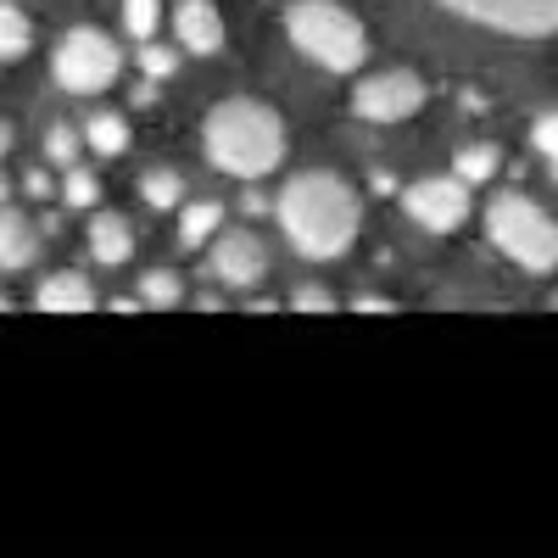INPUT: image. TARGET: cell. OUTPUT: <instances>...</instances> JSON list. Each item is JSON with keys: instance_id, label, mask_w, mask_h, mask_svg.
<instances>
[{"instance_id": "6da1fadb", "label": "cell", "mask_w": 558, "mask_h": 558, "mask_svg": "<svg viewBox=\"0 0 558 558\" xmlns=\"http://www.w3.org/2000/svg\"><path fill=\"white\" fill-rule=\"evenodd\" d=\"M268 213L279 223V235L291 241V252L307 257V263L347 257L352 241H357V229H363L357 191H352L341 173H324V168H307V173L286 179Z\"/></svg>"}, {"instance_id": "7a4b0ae2", "label": "cell", "mask_w": 558, "mask_h": 558, "mask_svg": "<svg viewBox=\"0 0 558 558\" xmlns=\"http://www.w3.org/2000/svg\"><path fill=\"white\" fill-rule=\"evenodd\" d=\"M202 146H207V162L229 179H268L279 162H286V118H279L268 101H252V96H229L207 112L202 123Z\"/></svg>"}, {"instance_id": "3957f363", "label": "cell", "mask_w": 558, "mask_h": 558, "mask_svg": "<svg viewBox=\"0 0 558 558\" xmlns=\"http://www.w3.org/2000/svg\"><path fill=\"white\" fill-rule=\"evenodd\" d=\"M286 34L324 73H357L368 62V28L347 7H336V0H291Z\"/></svg>"}, {"instance_id": "277c9868", "label": "cell", "mask_w": 558, "mask_h": 558, "mask_svg": "<svg viewBox=\"0 0 558 558\" xmlns=\"http://www.w3.org/2000/svg\"><path fill=\"white\" fill-rule=\"evenodd\" d=\"M486 235L514 268H525L536 279L558 274V223L542 202H531L520 191H497L486 202Z\"/></svg>"}, {"instance_id": "5b68a950", "label": "cell", "mask_w": 558, "mask_h": 558, "mask_svg": "<svg viewBox=\"0 0 558 558\" xmlns=\"http://www.w3.org/2000/svg\"><path fill=\"white\" fill-rule=\"evenodd\" d=\"M51 73H57V84L68 89V96H101V89H112L118 73H123V51L101 28H68L57 39Z\"/></svg>"}, {"instance_id": "8992f818", "label": "cell", "mask_w": 558, "mask_h": 558, "mask_svg": "<svg viewBox=\"0 0 558 558\" xmlns=\"http://www.w3.org/2000/svg\"><path fill=\"white\" fill-rule=\"evenodd\" d=\"M425 101H430L425 78L408 73V68H391V73H368L352 89V118H363V123H408V118L425 112Z\"/></svg>"}, {"instance_id": "52a82bcc", "label": "cell", "mask_w": 558, "mask_h": 558, "mask_svg": "<svg viewBox=\"0 0 558 558\" xmlns=\"http://www.w3.org/2000/svg\"><path fill=\"white\" fill-rule=\"evenodd\" d=\"M402 213H408L413 229H425V235H452V229L470 223V184L458 173L413 179L402 191Z\"/></svg>"}, {"instance_id": "ba28073f", "label": "cell", "mask_w": 558, "mask_h": 558, "mask_svg": "<svg viewBox=\"0 0 558 558\" xmlns=\"http://www.w3.org/2000/svg\"><path fill=\"white\" fill-rule=\"evenodd\" d=\"M441 7L492 34H514V39L558 34V0H441Z\"/></svg>"}, {"instance_id": "9c48e42d", "label": "cell", "mask_w": 558, "mask_h": 558, "mask_svg": "<svg viewBox=\"0 0 558 558\" xmlns=\"http://www.w3.org/2000/svg\"><path fill=\"white\" fill-rule=\"evenodd\" d=\"M207 274L223 291H257L268 279V246L252 235V229H218L207 241Z\"/></svg>"}, {"instance_id": "30bf717a", "label": "cell", "mask_w": 558, "mask_h": 558, "mask_svg": "<svg viewBox=\"0 0 558 558\" xmlns=\"http://www.w3.org/2000/svg\"><path fill=\"white\" fill-rule=\"evenodd\" d=\"M173 39H179V51H191V57H218L223 51V17L213 0H179L173 7Z\"/></svg>"}, {"instance_id": "8fae6325", "label": "cell", "mask_w": 558, "mask_h": 558, "mask_svg": "<svg viewBox=\"0 0 558 558\" xmlns=\"http://www.w3.org/2000/svg\"><path fill=\"white\" fill-rule=\"evenodd\" d=\"M96 279H89L84 268H57V274H45L39 279V291H34V307L39 313H96Z\"/></svg>"}, {"instance_id": "7c38bea8", "label": "cell", "mask_w": 558, "mask_h": 558, "mask_svg": "<svg viewBox=\"0 0 558 558\" xmlns=\"http://www.w3.org/2000/svg\"><path fill=\"white\" fill-rule=\"evenodd\" d=\"M39 246H45V229H39L23 207H12V202L0 207V268H7V274L34 268Z\"/></svg>"}, {"instance_id": "4fadbf2b", "label": "cell", "mask_w": 558, "mask_h": 558, "mask_svg": "<svg viewBox=\"0 0 558 558\" xmlns=\"http://www.w3.org/2000/svg\"><path fill=\"white\" fill-rule=\"evenodd\" d=\"M89 257H96V268H123L134 257V229L123 213H96V223H89Z\"/></svg>"}, {"instance_id": "5bb4252c", "label": "cell", "mask_w": 558, "mask_h": 558, "mask_svg": "<svg viewBox=\"0 0 558 558\" xmlns=\"http://www.w3.org/2000/svg\"><path fill=\"white\" fill-rule=\"evenodd\" d=\"M223 229V207L218 202H179V246H207Z\"/></svg>"}, {"instance_id": "9a60e30c", "label": "cell", "mask_w": 558, "mask_h": 558, "mask_svg": "<svg viewBox=\"0 0 558 558\" xmlns=\"http://www.w3.org/2000/svg\"><path fill=\"white\" fill-rule=\"evenodd\" d=\"M84 146L96 151V157H123V151H129V118H118V112H89Z\"/></svg>"}, {"instance_id": "2e32d148", "label": "cell", "mask_w": 558, "mask_h": 558, "mask_svg": "<svg viewBox=\"0 0 558 558\" xmlns=\"http://www.w3.org/2000/svg\"><path fill=\"white\" fill-rule=\"evenodd\" d=\"M34 51V23L23 7H12V0H0V62H23Z\"/></svg>"}, {"instance_id": "e0dca14e", "label": "cell", "mask_w": 558, "mask_h": 558, "mask_svg": "<svg viewBox=\"0 0 558 558\" xmlns=\"http://www.w3.org/2000/svg\"><path fill=\"white\" fill-rule=\"evenodd\" d=\"M134 296H140V307H179L184 302V279L173 268H146Z\"/></svg>"}, {"instance_id": "ac0fdd59", "label": "cell", "mask_w": 558, "mask_h": 558, "mask_svg": "<svg viewBox=\"0 0 558 558\" xmlns=\"http://www.w3.org/2000/svg\"><path fill=\"white\" fill-rule=\"evenodd\" d=\"M497 168H502V151L497 146H463L452 157V173L470 184V191H475V184H486V179H497Z\"/></svg>"}, {"instance_id": "d6986e66", "label": "cell", "mask_w": 558, "mask_h": 558, "mask_svg": "<svg viewBox=\"0 0 558 558\" xmlns=\"http://www.w3.org/2000/svg\"><path fill=\"white\" fill-rule=\"evenodd\" d=\"M140 196H146V207L168 213V207L184 202V179L173 168H146V173H140Z\"/></svg>"}, {"instance_id": "ffe728a7", "label": "cell", "mask_w": 558, "mask_h": 558, "mask_svg": "<svg viewBox=\"0 0 558 558\" xmlns=\"http://www.w3.org/2000/svg\"><path fill=\"white\" fill-rule=\"evenodd\" d=\"M57 196H62L73 213H89V207H101V179L89 173V168H68V179L57 184Z\"/></svg>"}, {"instance_id": "44dd1931", "label": "cell", "mask_w": 558, "mask_h": 558, "mask_svg": "<svg viewBox=\"0 0 558 558\" xmlns=\"http://www.w3.org/2000/svg\"><path fill=\"white\" fill-rule=\"evenodd\" d=\"M78 151H84V129H73V123H51V129H45V157H51L57 168H73Z\"/></svg>"}, {"instance_id": "7402d4cb", "label": "cell", "mask_w": 558, "mask_h": 558, "mask_svg": "<svg viewBox=\"0 0 558 558\" xmlns=\"http://www.w3.org/2000/svg\"><path fill=\"white\" fill-rule=\"evenodd\" d=\"M157 23H162V0H123V28L134 39H157Z\"/></svg>"}, {"instance_id": "603a6c76", "label": "cell", "mask_w": 558, "mask_h": 558, "mask_svg": "<svg viewBox=\"0 0 558 558\" xmlns=\"http://www.w3.org/2000/svg\"><path fill=\"white\" fill-rule=\"evenodd\" d=\"M179 68V51H173V45H157V39H140V73H146L151 84L157 78H168Z\"/></svg>"}, {"instance_id": "cb8c5ba5", "label": "cell", "mask_w": 558, "mask_h": 558, "mask_svg": "<svg viewBox=\"0 0 558 558\" xmlns=\"http://www.w3.org/2000/svg\"><path fill=\"white\" fill-rule=\"evenodd\" d=\"M531 140H536V151L547 157V168L558 173V112H542V118L531 123Z\"/></svg>"}, {"instance_id": "d4e9b609", "label": "cell", "mask_w": 558, "mask_h": 558, "mask_svg": "<svg viewBox=\"0 0 558 558\" xmlns=\"http://www.w3.org/2000/svg\"><path fill=\"white\" fill-rule=\"evenodd\" d=\"M291 313H336V296L324 286H302V291H291Z\"/></svg>"}, {"instance_id": "484cf974", "label": "cell", "mask_w": 558, "mask_h": 558, "mask_svg": "<svg viewBox=\"0 0 558 558\" xmlns=\"http://www.w3.org/2000/svg\"><path fill=\"white\" fill-rule=\"evenodd\" d=\"M23 191H28L34 202H45V196H57V184H51V173L34 168V173H23Z\"/></svg>"}, {"instance_id": "4316f807", "label": "cell", "mask_w": 558, "mask_h": 558, "mask_svg": "<svg viewBox=\"0 0 558 558\" xmlns=\"http://www.w3.org/2000/svg\"><path fill=\"white\" fill-rule=\"evenodd\" d=\"M368 191H375V196H391V191H397V173L375 168V173H368Z\"/></svg>"}, {"instance_id": "83f0119b", "label": "cell", "mask_w": 558, "mask_h": 558, "mask_svg": "<svg viewBox=\"0 0 558 558\" xmlns=\"http://www.w3.org/2000/svg\"><path fill=\"white\" fill-rule=\"evenodd\" d=\"M268 207H274V202H268V196H257V191H246V196H241V213H268Z\"/></svg>"}, {"instance_id": "f1b7e54d", "label": "cell", "mask_w": 558, "mask_h": 558, "mask_svg": "<svg viewBox=\"0 0 558 558\" xmlns=\"http://www.w3.org/2000/svg\"><path fill=\"white\" fill-rule=\"evenodd\" d=\"M352 307H357V313H391V302H375V296H357Z\"/></svg>"}, {"instance_id": "f546056e", "label": "cell", "mask_w": 558, "mask_h": 558, "mask_svg": "<svg viewBox=\"0 0 558 558\" xmlns=\"http://www.w3.org/2000/svg\"><path fill=\"white\" fill-rule=\"evenodd\" d=\"M7 151H12V123L0 118V162H7Z\"/></svg>"}, {"instance_id": "4dcf8cb0", "label": "cell", "mask_w": 558, "mask_h": 558, "mask_svg": "<svg viewBox=\"0 0 558 558\" xmlns=\"http://www.w3.org/2000/svg\"><path fill=\"white\" fill-rule=\"evenodd\" d=\"M7 202H12V184H7V179H0V207H7Z\"/></svg>"}, {"instance_id": "1f68e13d", "label": "cell", "mask_w": 558, "mask_h": 558, "mask_svg": "<svg viewBox=\"0 0 558 558\" xmlns=\"http://www.w3.org/2000/svg\"><path fill=\"white\" fill-rule=\"evenodd\" d=\"M0 313H12V296L7 291H0Z\"/></svg>"}]
</instances>
